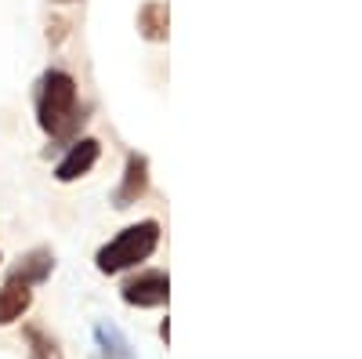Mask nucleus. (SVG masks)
Instances as JSON below:
<instances>
[{
  "label": "nucleus",
  "instance_id": "nucleus-9",
  "mask_svg": "<svg viewBox=\"0 0 362 359\" xmlns=\"http://www.w3.org/2000/svg\"><path fill=\"white\" fill-rule=\"evenodd\" d=\"M138 33L145 37V40H167V33H170V11H167V4L163 0H148V4H141V11H138Z\"/></svg>",
  "mask_w": 362,
  "mask_h": 359
},
{
  "label": "nucleus",
  "instance_id": "nucleus-5",
  "mask_svg": "<svg viewBox=\"0 0 362 359\" xmlns=\"http://www.w3.org/2000/svg\"><path fill=\"white\" fill-rule=\"evenodd\" d=\"M145 193H148V160L141 153H131L127 164H124V178H119V186L112 193V207L124 211V207L138 203Z\"/></svg>",
  "mask_w": 362,
  "mask_h": 359
},
{
  "label": "nucleus",
  "instance_id": "nucleus-6",
  "mask_svg": "<svg viewBox=\"0 0 362 359\" xmlns=\"http://www.w3.org/2000/svg\"><path fill=\"white\" fill-rule=\"evenodd\" d=\"M51 268H54V254L47 247H37V251H29V254L18 258V265L8 273V280L25 283V287H37V283H44L51 276Z\"/></svg>",
  "mask_w": 362,
  "mask_h": 359
},
{
  "label": "nucleus",
  "instance_id": "nucleus-8",
  "mask_svg": "<svg viewBox=\"0 0 362 359\" xmlns=\"http://www.w3.org/2000/svg\"><path fill=\"white\" fill-rule=\"evenodd\" d=\"M29 305H33V290H29L25 283L8 280L4 287H0V326L22 319L29 312Z\"/></svg>",
  "mask_w": 362,
  "mask_h": 359
},
{
  "label": "nucleus",
  "instance_id": "nucleus-2",
  "mask_svg": "<svg viewBox=\"0 0 362 359\" xmlns=\"http://www.w3.org/2000/svg\"><path fill=\"white\" fill-rule=\"evenodd\" d=\"M156 247H160V222L145 218L138 225H127L124 232H116V239H109V244L98 251V258H95L98 273L116 276V273H124V268L145 261Z\"/></svg>",
  "mask_w": 362,
  "mask_h": 359
},
{
  "label": "nucleus",
  "instance_id": "nucleus-11",
  "mask_svg": "<svg viewBox=\"0 0 362 359\" xmlns=\"http://www.w3.org/2000/svg\"><path fill=\"white\" fill-rule=\"evenodd\" d=\"M58 4H73V0H58Z\"/></svg>",
  "mask_w": 362,
  "mask_h": 359
},
{
  "label": "nucleus",
  "instance_id": "nucleus-1",
  "mask_svg": "<svg viewBox=\"0 0 362 359\" xmlns=\"http://www.w3.org/2000/svg\"><path fill=\"white\" fill-rule=\"evenodd\" d=\"M37 124L51 138H73L83 124L80 98H76V80L66 69H47L37 87Z\"/></svg>",
  "mask_w": 362,
  "mask_h": 359
},
{
  "label": "nucleus",
  "instance_id": "nucleus-4",
  "mask_svg": "<svg viewBox=\"0 0 362 359\" xmlns=\"http://www.w3.org/2000/svg\"><path fill=\"white\" fill-rule=\"evenodd\" d=\"M98 156H102L98 138H73L69 153L54 164V178H58V182H76V178H83L90 167L98 164Z\"/></svg>",
  "mask_w": 362,
  "mask_h": 359
},
{
  "label": "nucleus",
  "instance_id": "nucleus-3",
  "mask_svg": "<svg viewBox=\"0 0 362 359\" xmlns=\"http://www.w3.org/2000/svg\"><path fill=\"white\" fill-rule=\"evenodd\" d=\"M170 297V280L160 268H145V273L131 276L124 283V302L134 305V309H156V305H167Z\"/></svg>",
  "mask_w": 362,
  "mask_h": 359
},
{
  "label": "nucleus",
  "instance_id": "nucleus-10",
  "mask_svg": "<svg viewBox=\"0 0 362 359\" xmlns=\"http://www.w3.org/2000/svg\"><path fill=\"white\" fill-rule=\"evenodd\" d=\"M25 341H29V359H62V348L51 334H44L40 326L29 323L25 326Z\"/></svg>",
  "mask_w": 362,
  "mask_h": 359
},
{
  "label": "nucleus",
  "instance_id": "nucleus-7",
  "mask_svg": "<svg viewBox=\"0 0 362 359\" xmlns=\"http://www.w3.org/2000/svg\"><path fill=\"white\" fill-rule=\"evenodd\" d=\"M95 359H134V348L127 334L116 323H98L95 326Z\"/></svg>",
  "mask_w": 362,
  "mask_h": 359
}]
</instances>
